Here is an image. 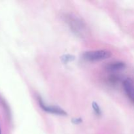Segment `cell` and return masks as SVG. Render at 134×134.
I'll return each instance as SVG.
<instances>
[{
    "mask_svg": "<svg viewBox=\"0 0 134 134\" xmlns=\"http://www.w3.org/2000/svg\"><path fill=\"white\" fill-rule=\"evenodd\" d=\"M111 56H112V53L110 51L99 50V51L85 52L82 54V58L86 61L96 62L107 60V59L111 58Z\"/></svg>",
    "mask_w": 134,
    "mask_h": 134,
    "instance_id": "obj_1",
    "label": "cell"
},
{
    "mask_svg": "<svg viewBox=\"0 0 134 134\" xmlns=\"http://www.w3.org/2000/svg\"><path fill=\"white\" fill-rule=\"evenodd\" d=\"M68 23L69 24L70 27H71L72 30H73L74 32L77 33V35L79 36H84L86 31V27L82 20H79V18L71 16L69 17Z\"/></svg>",
    "mask_w": 134,
    "mask_h": 134,
    "instance_id": "obj_2",
    "label": "cell"
},
{
    "mask_svg": "<svg viewBox=\"0 0 134 134\" xmlns=\"http://www.w3.org/2000/svg\"><path fill=\"white\" fill-rule=\"evenodd\" d=\"M39 104H40L41 107L47 112L59 115H67L66 112H65L64 110L60 109V107H55V106H47L41 100H39Z\"/></svg>",
    "mask_w": 134,
    "mask_h": 134,
    "instance_id": "obj_3",
    "label": "cell"
},
{
    "mask_svg": "<svg viewBox=\"0 0 134 134\" xmlns=\"http://www.w3.org/2000/svg\"><path fill=\"white\" fill-rule=\"evenodd\" d=\"M124 87L126 94L134 103V86L132 80H126L124 82Z\"/></svg>",
    "mask_w": 134,
    "mask_h": 134,
    "instance_id": "obj_4",
    "label": "cell"
},
{
    "mask_svg": "<svg viewBox=\"0 0 134 134\" xmlns=\"http://www.w3.org/2000/svg\"><path fill=\"white\" fill-rule=\"evenodd\" d=\"M126 68L125 63L122 62H115L108 64L106 67V69L109 71H117L124 69Z\"/></svg>",
    "mask_w": 134,
    "mask_h": 134,
    "instance_id": "obj_5",
    "label": "cell"
},
{
    "mask_svg": "<svg viewBox=\"0 0 134 134\" xmlns=\"http://www.w3.org/2000/svg\"><path fill=\"white\" fill-rule=\"evenodd\" d=\"M62 61L64 63H68L70 62L73 61L75 59V56L71 54H64L60 58Z\"/></svg>",
    "mask_w": 134,
    "mask_h": 134,
    "instance_id": "obj_6",
    "label": "cell"
},
{
    "mask_svg": "<svg viewBox=\"0 0 134 134\" xmlns=\"http://www.w3.org/2000/svg\"><path fill=\"white\" fill-rule=\"evenodd\" d=\"M92 107L93 109H94V111L96 112V113L97 114V115H100L101 113H102V112H101V109L100 108H99V105H98V103H96V102H93L92 103Z\"/></svg>",
    "mask_w": 134,
    "mask_h": 134,
    "instance_id": "obj_7",
    "label": "cell"
},
{
    "mask_svg": "<svg viewBox=\"0 0 134 134\" xmlns=\"http://www.w3.org/2000/svg\"><path fill=\"white\" fill-rule=\"evenodd\" d=\"M72 122L74 123L75 124H79L81 122H82V119H72Z\"/></svg>",
    "mask_w": 134,
    "mask_h": 134,
    "instance_id": "obj_8",
    "label": "cell"
},
{
    "mask_svg": "<svg viewBox=\"0 0 134 134\" xmlns=\"http://www.w3.org/2000/svg\"><path fill=\"white\" fill-rule=\"evenodd\" d=\"M0 134H1V128H0Z\"/></svg>",
    "mask_w": 134,
    "mask_h": 134,
    "instance_id": "obj_9",
    "label": "cell"
}]
</instances>
